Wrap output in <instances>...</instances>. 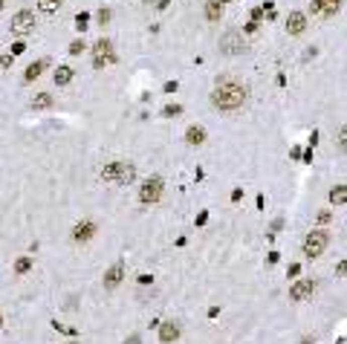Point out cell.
I'll return each instance as SVG.
<instances>
[{
	"mask_svg": "<svg viewBox=\"0 0 347 344\" xmlns=\"http://www.w3.org/2000/svg\"><path fill=\"white\" fill-rule=\"evenodd\" d=\"M162 191H165V183H162V177H148L145 183L139 185V203L142 206H153V203H159L162 200Z\"/></svg>",
	"mask_w": 347,
	"mask_h": 344,
	"instance_id": "obj_3",
	"label": "cell"
},
{
	"mask_svg": "<svg viewBox=\"0 0 347 344\" xmlns=\"http://www.w3.org/2000/svg\"><path fill=\"white\" fill-rule=\"evenodd\" d=\"M72 75H75V69L69 67V64H61V67L52 72V81H55V87H67L69 81H72Z\"/></svg>",
	"mask_w": 347,
	"mask_h": 344,
	"instance_id": "obj_14",
	"label": "cell"
},
{
	"mask_svg": "<svg viewBox=\"0 0 347 344\" xmlns=\"http://www.w3.org/2000/svg\"><path fill=\"white\" fill-rule=\"evenodd\" d=\"M122 281H125V264H122V261H116V264L104 272L102 284H104V289H116Z\"/></svg>",
	"mask_w": 347,
	"mask_h": 344,
	"instance_id": "obj_9",
	"label": "cell"
},
{
	"mask_svg": "<svg viewBox=\"0 0 347 344\" xmlns=\"http://www.w3.org/2000/svg\"><path fill=\"white\" fill-rule=\"evenodd\" d=\"M327 246H330L327 229H312V231H307V237H304V243H301V252L312 261V257H321Z\"/></svg>",
	"mask_w": 347,
	"mask_h": 344,
	"instance_id": "obj_2",
	"label": "cell"
},
{
	"mask_svg": "<svg viewBox=\"0 0 347 344\" xmlns=\"http://www.w3.org/2000/svg\"><path fill=\"white\" fill-rule=\"evenodd\" d=\"M240 197H243V188H234V191H231V200H234V203H237Z\"/></svg>",
	"mask_w": 347,
	"mask_h": 344,
	"instance_id": "obj_32",
	"label": "cell"
},
{
	"mask_svg": "<svg viewBox=\"0 0 347 344\" xmlns=\"http://www.w3.org/2000/svg\"><path fill=\"white\" fill-rule=\"evenodd\" d=\"M243 49H246V41H243L240 29H226L220 35V52L223 55H240Z\"/></svg>",
	"mask_w": 347,
	"mask_h": 344,
	"instance_id": "obj_4",
	"label": "cell"
},
{
	"mask_svg": "<svg viewBox=\"0 0 347 344\" xmlns=\"http://www.w3.org/2000/svg\"><path fill=\"white\" fill-rule=\"evenodd\" d=\"M180 333H183V327L177 321H159V341L162 344H173L180 338Z\"/></svg>",
	"mask_w": 347,
	"mask_h": 344,
	"instance_id": "obj_10",
	"label": "cell"
},
{
	"mask_svg": "<svg viewBox=\"0 0 347 344\" xmlns=\"http://www.w3.org/2000/svg\"><path fill=\"white\" fill-rule=\"evenodd\" d=\"M110 21V9H102L99 12V23H107Z\"/></svg>",
	"mask_w": 347,
	"mask_h": 344,
	"instance_id": "obj_29",
	"label": "cell"
},
{
	"mask_svg": "<svg viewBox=\"0 0 347 344\" xmlns=\"http://www.w3.org/2000/svg\"><path fill=\"white\" fill-rule=\"evenodd\" d=\"M335 150H338V153H347V125L335 133Z\"/></svg>",
	"mask_w": 347,
	"mask_h": 344,
	"instance_id": "obj_22",
	"label": "cell"
},
{
	"mask_svg": "<svg viewBox=\"0 0 347 344\" xmlns=\"http://www.w3.org/2000/svg\"><path fill=\"white\" fill-rule=\"evenodd\" d=\"M301 344H315V335H301Z\"/></svg>",
	"mask_w": 347,
	"mask_h": 344,
	"instance_id": "obj_34",
	"label": "cell"
},
{
	"mask_svg": "<svg viewBox=\"0 0 347 344\" xmlns=\"http://www.w3.org/2000/svg\"><path fill=\"white\" fill-rule=\"evenodd\" d=\"M0 327H3V315H0Z\"/></svg>",
	"mask_w": 347,
	"mask_h": 344,
	"instance_id": "obj_36",
	"label": "cell"
},
{
	"mask_svg": "<svg viewBox=\"0 0 347 344\" xmlns=\"http://www.w3.org/2000/svg\"><path fill=\"white\" fill-rule=\"evenodd\" d=\"M318 289V284L312 281V278H301V281H295L292 287H289V301H295V304H301V301L312 298V292Z\"/></svg>",
	"mask_w": 347,
	"mask_h": 344,
	"instance_id": "obj_7",
	"label": "cell"
},
{
	"mask_svg": "<svg viewBox=\"0 0 347 344\" xmlns=\"http://www.w3.org/2000/svg\"><path fill=\"white\" fill-rule=\"evenodd\" d=\"M136 180V165L133 162H122V174H119V185H130Z\"/></svg>",
	"mask_w": 347,
	"mask_h": 344,
	"instance_id": "obj_19",
	"label": "cell"
},
{
	"mask_svg": "<svg viewBox=\"0 0 347 344\" xmlns=\"http://www.w3.org/2000/svg\"><path fill=\"white\" fill-rule=\"evenodd\" d=\"M55 104V99H52V93H35L32 102H29V107L32 110H49Z\"/></svg>",
	"mask_w": 347,
	"mask_h": 344,
	"instance_id": "obj_16",
	"label": "cell"
},
{
	"mask_svg": "<svg viewBox=\"0 0 347 344\" xmlns=\"http://www.w3.org/2000/svg\"><path fill=\"white\" fill-rule=\"evenodd\" d=\"M12 61H15V55H12V52L0 55V67H3V69H9V67H12Z\"/></svg>",
	"mask_w": 347,
	"mask_h": 344,
	"instance_id": "obj_26",
	"label": "cell"
},
{
	"mask_svg": "<svg viewBox=\"0 0 347 344\" xmlns=\"http://www.w3.org/2000/svg\"><path fill=\"white\" fill-rule=\"evenodd\" d=\"M203 142H206V127L203 125H191L185 130V145L197 148V145H203Z\"/></svg>",
	"mask_w": 347,
	"mask_h": 344,
	"instance_id": "obj_13",
	"label": "cell"
},
{
	"mask_svg": "<svg viewBox=\"0 0 347 344\" xmlns=\"http://www.w3.org/2000/svg\"><path fill=\"white\" fill-rule=\"evenodd\" d=\"M96 231H99V226L93 223V220H81V223H75L72 226V231H69V240L72 243H87L96 237Z\"/></svg>",
	"mask_w": 347,
	"mask_h": 344,
	"instance_id": "obj_8",
	"label": "cell"
},
{
	"mask_svg": "<svg viewBox=\"0 0 347 344\" xmlns=\"http://www.w3.org/2000/svg\"><path fill=\"white\" fill-rule=\"evenodd\" d=\"M23 49H26V44H23V41H18V44H12V55H21Z\"/></svg>",
	"mask_w": 347,
	"mask_h": 344,
	"instance_id": "obj_28",
	"label": "cell"
},
{
	"mask_svg": "<svg viewBox=\"0 0 347 344\" xmlns=\"http://www.w3.org/2000/svg\"><path fill=\"white\" fill-rule=\"evenodd\" d=\"M180 113H183V107H180V104H168V107L162 110V116H165V119H173V116H180Z\"/></svg>",
	"mask_w": 347,
	"mask_h": 344,
	"instance_id": "obj_23",
	"label": "cell"
},
{
	"mask_svg": "<svg viewBox=\"0 0 347 344\" xmlns=\"http://www.w3.org/2000/svg\"><path fill=\"white\" fill-rule=\"evenodd\" d=\"M116 61V49L110 41H96V46H93V67L96 69H104V67H110Z\"/></svg>",
	"mask_w": 347,
	"mask_h": 344,
	"instance_id": "obj_5",
	"label": "cell"
},
{
	"mask_svg": "<svg viewBox=\"0 0 347 344\" xmlns=\"http://www.w3.org/2000/svg\"><path fill=\"white\" fill-rule=\"evenodd\" d=\"M307 29V15L304 12H289V18H287V32L289 35H301Z\"/></svg>",
	"mask_w": 347,
	"mask_h": 344,
	"instance_id": "obj_11",
	"label": "cell"
},
{
	"mask_svg": "<svg viewBox=\"0 0 347 344\" xmlns=\"http://www.w3.org/2000/svg\"><path fill=\"white\" fill-rule=\"evenodd\" d=\"M32 266H35L32 257H18V261H15V275H26Z\"/></svg>",
	"mask_w": 347,
	"mask_h": 344,
	"instance_id": "obj_21",
	"label": "cell"
},
{
	"mask_svg": "<svg viewBox=\"0 0 347 344\" xmlns=\"http://www.w3.org/2000/svg\"><path fill=\"white\" fill-rule=\"evenodd\" d=\"M119 174H122V159H113L102 168V180L110 185H119Z\"/></svg>",
	"mask_w": 347,
	"mask_h": 344,
	"instance_id": "obj_12",
	"label": "cell"
},
{
	"mask_svg": "<svg viewBox=\"0 0 347 344\" xmlns=\"http://www.w3.org/2000/svg\"><path fill=\"white\" fill-rule=\"evenodd\" d=\"M223 0H206V21L208 23H220V18H223Z\"/></svg>",
	"mask_w": 347,
	"mask_h": 344,
	"instance_id": "obj_15",
	"label": "cell"
},
{
	"mask_svg": "<svg viewBox=\"0 0 347 344\" xmlns=\"http://www.w3.org/2000/svg\"><path fill=\"white\" fill-rule=\"evenodd\" d=\"M67 344H72V341H67Z\"/></svg>",
	"mask_w": 347,
	"mask_h": 344,
	"instance_id": "obj_38",
	"label": "cell"
},
{
	"mask_svg": "<svg viewBox=\"0 0 347 344\" xmlns=\"http://www.w3.org/2000/svg\"><path fill=\"white\" fill-rule=\"evenodd\" d=\"M84 41H81V38H75V41H72V44H69V55H81V49H84Z\"/></svg>",
	"mask_w": 347,
	"mask_h": 344,
	"instance_id": "obj_24",
	"label": "cell"
},
{
	"mask_svg": "<svg viewBox=\"0 0 347 344\" xmlns=\"http://www.w3.org/2000/svg\"><path fill=\"white\" fill-rule=\"evenodd\" d=\"M318 223H321V226L324 223H330V211H318Z\"/></svg>",
	"mask_w": 347,
	"mask_h": 344,
	"instance_id": "obj_30",
	"label": "cell"
},
{
	"mask_svg": "<svg viewBox=\"0 0 347 344\" xmlns=\"http://www.w3.org/2000/svg\"><path fill=\"white\" fill-rule=\"evenodd\" d=\"M327 3H335V0H327Z\"/></svg>",
	"mask_w": 347,
	"mask_h": 344,
	"instance_id": "obj_37",
	"label": "cell"
},
{
	"mask_svg": "<svg viewBox=\"0 0 347 344\" xmlns=\"http://www.w3.org/2000/svg\"><path fill=\"white\" fill-rule=\"evenodd\" d=\"M261 18H264V9H254V12H252V21L257 23V21H261Z\"/></svg>",
	"mask_w": 347,
	"mask_h": 344,
	"instance_id": "obj_33",
	"label": "cell"
},
{
	"mask_svg": "<svg viewBox=\"0 0 347 344\" xmlns=\"http://www.w3.org/2000/svg\"><path fill=\"white\" fill-rule=\"evenodd\" d=\"M344 272H347V257H344V261H341V264H338V269H335V275H344Z\"/></svg>",
	"mask_w": 347,
	"mask_h": 344,
	"instance_id": "obj_31",
	"label": "cell"
},
{
	"mask_svg": "<svg viewBox=\"0 0 347 344\" xmlns=\"http://www.w3.org/2000/svg\"><path fill=\"white\" fill-rule=\"evenodd\" d=\"M165 6H168V0H159V3H156V9H165Z\"/></svg>",
	"mask_w": 347,
	"mask_h": 344,
	"instance_id": "obj_35",
	"label": "cell"
},
{
	"mask_svg": "<svg viewBox=\"0 0 347 344\" xmlns=\"http://www.w3.org/2000/svg\"><path fill=\"white\" fill-rule=\"evenodd\" d=\"M87 21H90L87 12H78V15H75V26H78V29H87Z\"/></svg>",
	"mask_w": 347,
	"mask_h": 344,
	"instance_id": "obj_25",
	"label": "cell"
},
{
	"mask_svg": "<svg viewBox=\"0 0 347 344\" xmlns=\"http://www.w3.org/2000/svg\"><path fill=\"white\" fill-rule=\"evenodd\" d=\"M327 200H330V206H344L347 203V185H333L330 188V194H327Z\"/></svg>",
	"mask_w": 347,
	"mask_h": 344,
	"instance_id": "obj_18",
	"label": "cell"
},
{
	"mask_svg": "<svg viewBox=\"0 0 347 344\" xmlns=\"http://www.w3.org/2000/svg\"><path fill=\"white\" fill-rule=\"evenodd\" d=\"M61 6H64V0H38V9L44 12V15H55Z\"/></svg>",
	"mask_w": 347,
	"mask_h": 344,
	"instance_id": "obj_20",
	"label": "cell"
},
{
	"mask_svg": "<svg viewBox=\"0 0 347 344\" xmlns=\"http://www.w3.org/2000/svg\"><path fill=\"white\" fill-rule=\"evenodd\" d=\"M46 67H49V58H41V61L29 64V67H26V72H23V81H26V84H29V81H35V78H38V75H41V72H44Z\"/></svg>",
	"mask_w": 347,
	"mask_h": 344,
	"instance_id": "obj_17",
	"label": "cell"
},
{
	"mask_svg": "<svg viewBox=\"0 0 347 344\" xmlns=\"http://www.w3.org/2000/svg\"><path fill=\"white\" fill-rule=\"evenodd\" d=\"M249 99V90H246V84H240L237 78H220L214 84V90H211V104H214V110H223V113H234V110H240L243 104Z\"/></svg>",
	"mask_w": 347,
	"mask_h": 344,
	"instance_id": "obj_1",
	"label": "cell"
},
{
	"mask_svg": "<svg viewBox=\"0 0 347 344\" xmlns=\"http://www.w3.org/2000/svg\"><path fill=\"white\" fill-rule=\"evenodd\" d=\"M12 35H18V38H23V35H29L35 32V15L29 9H21V12H15L12 15Z\"/></svg>",
	"mask_w": 347,
	"mask_h": 344,
	"instance_id": "obj_6",
	"label": "cell"
},
{
	"mask_svg": "<svg viewBox=\"0 0 347 344\" xmlns=\"http://www.w3.org/2000/svg\"><path fill=\"white\" fill-rule=\"evenodd\" d=\"M122 344H142V335H139V333L127 335V338H125V341H122Z\"/></svg>",
	"mask_w": 347,
	"mask_h": 344,
	"instance_id": "obj_27",
	"label": "cell"
}]
</instances>
